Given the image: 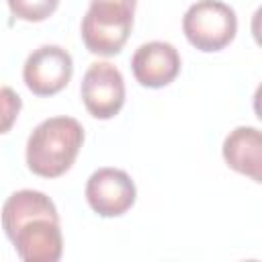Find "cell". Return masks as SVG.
<instances>
[{"mask_svg":"<svg viewBox=\"0 0 262 262\" xmlns=\"http://www.w3.org/2000/svg\"><path fill=\"white\" fill-rule=\"evenodd\" d=\"M2 227L25 262H57L63 252L59 215L41 190L12 192L2 207Z\"/></svg>","mask_w":262,"mask_h":262,"instance_id":"cell-1","label":"cell"},{"mask_svg":"<svg viewBox=\"0 0 262 262\" xmlns=\"http://www.w3.org/2000/svg\"><path fill=\"white\" fill-rule=\"evenodd\" d=\"M84 143V129L72 117H51L41 121L27 141V166L43 178L66 174Z\"/></svg>","mask_w":262,"mask_h":262,"instance_id":"cell-2","label":"cell"},{"mask_svg":"<svg viewBox=\"0 0 262 262\" xmlns=\"http://www.w3.org/2000/svg\"><path fill=\"white\" fill-rule=\"evenodd\" d=\"M137 0H90L82 18V41L94 55H117L129 39Z\"/></svg>","mask_w":262,"mask_h":262,"instance_id":"cell-3","label":"cell"},{"mask_svg":"<svg viewBox=\"0 0 262 262\" xmlns=\"http://www.w3.org/2000/svg\"><path fill=\"white\" fill-rule=\"evenodd\" d=\"M182 31L199 51H221L237 33V16L235 10L221 0H199L184 12Z\"/></svg>","mask_w":262,"mask_h":262,"instance_id":"cell-4","label":"cell"},{"mask_svg":"<svg viewBox=\"0 0 262 262\" xmlns=\"http://www.w3.org/2000/svg\"><path fill=\"white\" fill-rule=\"evenodd\" d=\"M74 74L72 55L59 45H41L25 61L23 80L37 96H53L61 92Z\"/></svg>","mask_w":262,"mask_h":262,"instance_id":"cell-5","label":"cell"},{"mask_svg":"<svg viewBox=\"0 0 262 262\" xmlns=\"http://www.w3.org/2000/svg\"><path fill=\"white\" fill-rule=\"evenodd\" d=\"M80 92L84 106L92 117L113 119L125 102L123 74L108 61H96L86 70Z\"/></svg>","mask_w":262,"mask_h":262,"instance_id":"cell-6","label":"cell"},{"mask_svg":"<svg viewBox=\"0 0 262 262\" xmlns=\"http://www.w3.org/2000/svg\"><path fill=\"white\" fill-rule=\"evenodd\" d=\"M135 196V182L119 168H98L86 182V201L100 217H119L127 213Z\"/></svg>","mask_w":262,"mask_h":262,"instance_id":"cell-7","label":"cell"},{"mask_svg":"<svg viewBox=\"0 0 262 262\" xmlns=\"http://www.w3.org/2000/svg\"><path fill=\"white\" fill-rule=\"evenodd\" d=\"M135 80L145 88H164L180 72V55L172 43L149 41L135 49L131 57Z\"/></svg>","mask_w":262,"mask_h":262,"instance_id":"cell-8","label":"cell"},{"mask_svg":"<svg viewBox=\"0 0 262 262\" xmlns=\"http://www.w3.org/2000/svg\"><path fill=\"white\" fill-rule=\"evenodd\" d=\"M223 160L227 166L254 182L262 180V135L256 127H235L223 141Z\"/></svg>","mask_w":262,"mask_h":262,"instance_id":"cell-9","label":"cell"},{"mask_svg":"<svg viewBox=\"0 0 262 262\" xmlns=\"http://www.w3.org/2000/svg\"><path fill=\"white\" fill-rule=\"evenodd\" d=\"M10 12L27 23H41L49 18L55 10L59 0H6Z\"/></svg>","mask_w":262,"mask_h":262,"instance_id":"cell-10","label":"cell"},{"mask_svg":"<svg viewBox=\"0 0 262 262\" xmlns=\"http://www.w3.org/2000/svg\"><path fill=\"white\" fill-rule=\"evenodd\" d=\"M20 106H23L20 96L8 86H0V135L12 129L20 113Z\"/></svg>","mask_w":262,"mask_h":262,"instance_id":"cell-11","label":"cell"}]
</instances>
